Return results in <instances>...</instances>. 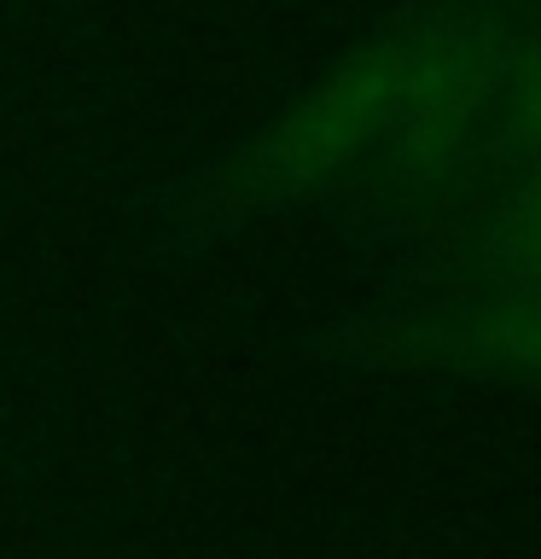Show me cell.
Returning <instances> with one entry per match:
<instances>
[{"instance_id": "6da1fadb", "label": "cell", "mask_w": 541, "mask_h": 559, "mask_svg": "<svg viewBox=\"0 0 541 559\" xmlns=\"http://www.w3.org/2000/svg\"><path fill=\"white\" fill-rule=\"evenodd\" d=\"M513 82V47L483 17H425L321 82L251 152L256 192L314 187L366 157L436 169L466 146L471 122Z\"/></svg>"}, {"instance_id": "7a4b0ae2", "label": "cell", "mask_w": 541, "mask_h": 559, "mask_svg": "<svg viewBox=\"0 0 541 559\" xmlns=\"http://www.w3.org/2000/svg\"><path fill=\"white\" fill-rule=\"evenodd\" d=\"M541 157V152H536ZM495 262L518 292H541V164L495 222Z\"/></svg>"}, {"instance_id": "3957f363", "label": "cell", "mask_w": 541, "mask_h": 559, "mask_svg": "<svg viewBox=\"0 0 541 559\" xmlns=\"http://www.w3.org/2000/svg\"><path fill=\"white\" fill-rule=\"evenodd\" d=\"M483 338L501 349L513 367L541 379V292H518L483 321Z\"/></svg>"}]
</instances>
